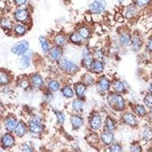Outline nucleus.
<instances>
[{
	"label": "nucleus",
	"mask_w": 152,
	"mask_h": 152,
	"mask_svg": "<svg viewBox=\"0 0 152 152\" xmlns=\"http://www.w3.org/2000/svg\"><path fill=\"white\" fill-rule=\"evenodd\" d=\"M107 100L110 105L118 110H122L125 108V100L119 94H111L108 95Z\"/></svg>",
	"instance_id": "1"
},
{
	"label": "nucleus",
	"mask_w": 152,
	"mask_h": 152,
	"mask_svg": "<svg viewBox=\"0 0 152 152\" xmlns=\"http://www.w3.org/2000/svg\"><path fill=\"white\" fill-rule=\"evenodd\" d=\"M58 66L61 70L66 72L69 74L75 73L78 69V66L75 63L69 59H65V58H60L58 60Z\"/></svg>",
	"instance_id": "2"
},
{
	"label": "nucleus",
	"mask_w": 152,
	"mask_h": 152,
	"mask_svg": "<svg viewBox=\"0 0 152 152\" xmlns=\"http://www.w3.org/2000/svg\"><path fill=\"white\" fill-rule=\"evenodd\" d=\"M29 48V43L27 40H23L17 42L11 48V52L14 55L21 56L27 52Z\"/></svg>",
	"instance_id": "3"
},
{
	"label": "nucleus",
	"mask_w": 152,
	"mask_h": 152,
	"mask_svg": "<svg viewBox=\"0 0 152 152\" xmlns=\"http://www.w3.org/2000/svg\"><path fill=\"white\" fill-rule=\"evenodd\" d=\"M33 53L31 50H28L22 55L19 56L18 60V65L21 69H24L30 66L31 60L32 59Z\"/></svg>",
	"instance_id": "4"
},
{
	"label": "nucleus",
	"mask_w": 152,
	"mask_h": 152,
	"mask_svg": "<svg viewBox=\"0 0 152 152\" xmlns=\"http://www.w3.org/2000/svg\"><path fill=\"white\" fill-rule=\"evenodd\" d=\"M106 6H107V3L104 0H95L94 2L89 5L88 8L92 13L100 14L105 10Z\"/></svg>",
	"instance_id": "5"
},
{
	"label": "nucleus",
	"mask_w": 152,
	"mask_h": 152,
	"mask_svg": "<svg viewBox=\"0 0 152 152\" xmlns=\"http://www.w3.org/2000/svg\"><path fill=\"white\" fill-rule=\"evenodd\" d=\"M18 123V122L17 118L15 116H13V115H8L7 116H5L4 118V127H5V129L8 132H12L14 131Z\"/></svg>",
	"instance_id": "6"
},
{
	"label": "nucleus",
	"mask_w": 152,
	"mask_h": 152,
	"mask_svg": "<svg viewBox=\"0 0 152 152\" xmlns=\"http://www.w3.org/2000/svg\"><path fill=\"white\" fill-rule=\"evenodd\" d=\"M15 137L11 134V132H7L4 134L1 139V142L4 148H12L13 145H15Z\"/></svg>",
	"instance_id": "7"
},
{
	"label": "nucleus",
	"mask_w": 152,
	"mask_h": 152,
	"mask_svg": "<svg viewBox=\"0 0 152 152\" xmlns=\"http://www.w3.org/2000/svg\"><path fill=\"white\" fill-rule=\"evenodd\" d=\"M12 81V76L5 69H0V86L5 87L10 85Z\"/></svg>",
	"instance_id": "8"
},
{
	"label": "nucleus",
	"mask_w": 152,
	"mask_h": 152,
	"mask_svg": "<svg viewBox=\"0 0 152 152\" xmlns=\"http://www.w3.org/2000/svg\"><path fill=\"white\" fill-rule=\"evenodd\" d=\"M62 56V50L61 49L60 47L56 46V47H53L52 49H50L49 51V57L52 60H59Z\"/></svg>",
	"instance_id": "9"
},
{
	"label": "nucleus",
	"mask_w": 152,
	"mask_h": 152,
	"mask_svg": "<svg viewBox=\"0 0 152 152\" xmlns=\"http://www.w3.org/2000/svg\"><path fill=\"white\" fill-rule=\"evenodd\" d=\"M27 129H28V127H27L26 124L22 121H20L18 123L17 126H15V128L14 129V133L15 135L18 137H22L24 136L27 132Z\"/></svg>",
	"instance_id": "10"
},
{
	"label": "nucleus",
	"mask_w": 152,
	"mask_h": 152,
	"mask_svg": "<svg viewBox=\"0 0 152 152\" xmlns=\"http://www.w3.org/2000/svg\"><path fill=\"white\" fill-rule=\"evenodd\" d=\"M29 13L26 9H18L14 14L15 19L18 22H24L28 18Z\"/></svg>",
	"instance_id": "11"
},
{
	"label": "nucleus",
	"mask_w": 152,
	"mask_h": 152,
	"mask_svg": "<svg viewBox=\"0 0 152 152\" xmlns=\"http://www.w3.org/2000/svg\"><path fill=\"white\" fill-rule=\"evenodd\" d=\"M90 125L93 129L97 130L102 126V119L99 114H94L91 116L90 120Z\"/></svg>",
	"instance_id": "12"
},
{
	"label": "nucleus",
	"mask_w": 152,
	"mask_h": 152,
	"mask_svg": "<svg viewBox=\"0 0 152 152\" xmlns=\"http://www.w3.org/2000/svg\"><path fill=\"white\" fill-rule=\"evenodd\" d=\"M70 122H71L72 126L75 129H78L81 128L84 124V119H82V117L79 116L78 115H76V114L72 115L70 116Z\"/></svg>",
	"instance_id": "13"
},
{
	"label": "nucleus",
	"mask_w": 152,
	"mask_h": 152,
	"mask_svg": "<svg viewBox=\"0 0 152 152\" xmlns=\"http://www.w3.org/2000/svg\"><path fill=\"white\" fill-rule=\"evenodd\" d=\"M31 82L34 87L37 88H42L43 86V84H44L42 76L39 74H34L31 76Z\"/></svg>",
	"instance_id": "14"
},
{
	"label": "nucleus",
	"mask_w": 152,
	"mask_h": 152,
	"mask_svg": "<svg viewBox=\"0 0 152 152\" xmlns=\"http://www.w3.org/2000/svg\"><path fill=\"white\" fill-rule=\"evenodd\" d=\"M13 22L8 18H2L0 19V28L3 31H9L13 28Z\"/></svg>",
	"instance_id": "15"
},
{
	"label": "nucleus",
	"mask_w": 152,
	"mask_h": 152,
	"mask_svg": "<svg viewBox=\"0 0 152 152\" xmlns=\"http://www.w3.org/2000/svg\"><path fill=\"white\" fill-rule=\"evenodd\" d=\"M28 127L31 132L33 133H40L43 130V126L42 123H36L29 120L28 123Z\"/></svg>",
	"instance_id": "16"
},
{
	"label": "nucleus",
	"mask_w": 152,
	"mask_h": 152,
	"mask_svg": "<svg viewBox=\"0 0 152 152\" xmlns=\"http://www.w3.org/2000/svg\"><path fill=\"white\" fill-rule=\"evenodd\" d=\"M123 119H124V122L128 124L129 126H136L138 121H137V119L135 117V116L132 113H126L123 116Z\"/></svg>",
	"instance_id": "17"
},
{
	"label": "nucleus",
	"mask_w": 152,
	"mask_h": 152,
	"mask_svg": "<svg viewBox=\"0 0 152 152\" xmlns=\"http://www.w3.org/2000/svg\"><path fill=\"white\" fill-rule=\"evenodd\" d=\"M104 63L99 59H96V60L93 61L91 66L90 69L93 72L95 73H100L101 72L104 71Z\"/></svg>",
	"instance_id": "18"
},
{
	"label": "nucleus",
	"mask_w": 152,
	"mask_h": 152,
	"mask_svg": "<svg viewBox=\"0 0 152 152\" xmlns=\"http://www.w3.org/2000/svg\"><path fill=\"white\" fill-rule=\"evenodd\" d=\"M110 88V82L107 78L103 77L100 78L98 81V88L101 91L106 92L107 91H109Z\"/></svg>",
	"instance_id": "19"
},
{
	"label": "nucleus",
	"mask_w": 152,
	"mask_h": 152,
	"mask_svg": "<svg viewBox=\"0 0 152 152\" xmlns=\"http://www.w3.org/2000/svg\"><path fill=\"white\" fill-rule=\"evenodd\" d=\"M75 90L76 95L79 98H81L85 95V92L86 91V85L82 82H78L75 85Z\"/></svg>",
	"instance_id": "20"
},
{
	"label": "nucleus",
	"mask_w": 152,
	"mask_h": 152,
	"mask_svg": "<svg viewBox=\"0 0 152 152\" xmlns=\"http://www.w3.org/2000/svg\"><path fill=\"white\" fill-rule=\"evenodd\" d=\"M100 138L102 142H104L105 145H110L113 142L114 139V135L111 132H104L103 134H101L100 135Z\"/></svg>",
	"instance_id": "21"
},
{
	"label": "nucleus",
	"mask_w": 152,
	"mask_h": 152,
	"mask_svg": "<svg viewBox=\"0 0 152 152\" xmlns=\"http://www.w3.org/2000/svg\"><path fill=\"white\" fill-rule=\"evenodd\" d=\"M13 30H14L15 34L17 36H23V35L25 34L27 31L26 28L22 24H16L13 27Z\"/></svg>",
	"instance_id": "22"
},
{
	"label": "nucleus",
	"mask_w": 152,
	"mask_h": 152,
	"mask_svg": "<svg viewBox=\"0 0 152 152\" xmlns=\"http://www.w3.org/2000/svg\"><path fill=\"white\" fill-rule=\"evenodd\" d=\"M47 87H48V89L50 91L53 92H56L60 89L61 85L58 81L55 79H51L49 81L48 84H47Z\"/></svg>",
	"instance_id": "23"
},
{
	"label": "nucleus",
	"mask_w": 152,
	"mask_h": 152,
	"mask_svg": "<svg viewBox=\"0 0 152 152\" xmlns=\"http://www.w3.org/2000/svg\"><path fill=\"white\" fill-rule=\"evenodd\" d=\"M39 42H40V45H41V48L43 50V53H49L50 51V43H49L48 40L45 37L41 36L39 37Z\"/></svg>",
	"instance_id": "24"
},
{
	"label": "nucleus",
	"mask_w": 152,
	"mask_h": 152,
	"mask_svg": "<svg viewBox=\"0 0 152 152\" xmlns=\"http://www.w3.org/2000/svg\"><path fill=\"white\" fill-rule=\"evenodd\" d=\"M119 40L122 45L123 46H129L131 43V37L129 34L123 33L119 35Z\"/></svg>",
	"instance_id": "25"
},
{
	"label": "nucleus",
	"mask_w": 152,
	"mask_h": 152,
	"mask_svg": "<svg viewBox=\"0 0 152 152\" xmlns=\"http://www.w3.org/2000/svg\"><path fill=\"white\" fill-rule=\"evenodd\" d=\"M131 43L132 46V49L134 50H138L142 47V41H141V39L139 38V37L133 36L132 37H131Z\"/></svg>",
	"instance_id": "26"
},
{
	"label": "nucleus",
	"mask_w": 152,
	"mask_h": 152,
	"mask_svg": "<svg viewBox=\"0 0 152 152\" xmlns=\"http://www.w3.org/2000/svg\"><path fill=\"white\" fill-rule=\"evenodd\" d=\"M84 108V103L79 99H76L72 102V109L77 113H81Z\"/></svg>",
	"instance_id": "27"
},
{
	"label": "nucleus",
	"mask_w": 152,
	"mask_h": 152,
	"mask_svg": "<svg viewBox=\"0 0 152 152\" xmlns=\"http://www.w3.org/2000/svg\"><path fill=\"white\" fill-rule=\"evenodd\" d=\"M62 93L63 96L66 97V98H72V97H74L75 95L72 88L70 86H68V85H66L62 88Z\"/></svg>",
	"instance_id": "28"
},
{
	"label": "nucleus",
	"mask_w": 152,
	"mask_h": 152,
	"mask_svg": "<svg viewBox=\"0 0 152 152\" xmlns=\"http://www.w3.org/2000/svg\"><path fill=\"white\" fill-rule=\"evenodd\" d=\"M54 42L58 47H62L66 43V37L63 34H57L54 38Z\"/></svg>",
	"instance_id": "29"
},
{
	"label": "nucleus",
	"mask_w": 152,
	"mask_h": 152,
	"mask_svg": "<svg viewBox=\"0 0 152 152\" xmlns=\"http://www.w3.org/2000/svg\"><path fill=\"white\" fill-rule=\"evenodd\" d=\"M78 33L81 35V37L83 39H88L91 37V31L90 29L87 27L82 26L78 29Z\"/></svg>",
	"instance_id": "30"
},
{
	"label": "nucleus",
	"mask_w": 152,
	"mask_h": 152,
	"mask_svg": "<svg viewBox=\"0 0 152 152\" xmlns=\"http://www.w3.org/2000/svg\"><path fill=\"white\" fill-rule=\"evenodd\" d=\"M113 90L115 91L117 93H123L125 91V87L123 83L121 81L119 80H116V81H114L113 85Z\"/></svg>",
	"instance_id": "31"
},
{
	"label": "nucleus",
	"mask_w": 152,
	"mask_h": 152,
	"mask_svg": "<svg viewBox=\"0 0 152 152\" xmlns=\"http://www.w3.org/2000/svg\"><path fill=\"white\" fill-rule=\"evenodd\" d=\"M93 56H92L91 54L86 56L83 57V60H82V65L86 69H90L92 63H93Z\"/></svg>",
	"instance_id": "32"
},
{
	"label": "nucleus",
	"mask_w": 152,
	"mask_h": 152,
	"mask_svg": "<svg viewBox=\"0 0 152 152\" xmlns=\"http://www.w3.org/2000/svg\"><path fill=\"white\" fill-rule=\"evenodd\" d=\"M70 40H71L72 43H75V44H79L82 42V39L83 38L81 37V35L78 33V32H74V33L70 35V37H69Z\"/></svg>",
	"instance_id": "33"
},
{
	"label": "nucleus",
	"mask_w": 152,
	"mask_h": 152,
	"mask_svg": "<svg viewBox=\"0 0 152 152\" xmlns=\"http://www.w3.org/2000/svg\"><path fill=\"white\" fill-rule=\"evenodd\" d=\"M105 126L106 129L109 132H110L113 131L115 129L116 125H115V122H114L113 119L111 117H110V116H108V117H107V119L105 120Z\"/></svg>",
	"instance_id": "34"
},
{
	"label": "nucleus",
	"mask_w": 152,
	"mask_h": 152,
	"mask_svg": "<svg viewBox=\"0 0 152 152\" xmlns=\"http://www.w3.org/2000/svg\"><path fill=\"white\" fill-rule=\"evenodd\" d=\"M137 13V8L134 5H129L126 8L125 15L127 18H132Z\"/></svg>",
	"instance_id": "35"
},
{
	"label": "nucleus",
	"mask_w": 152,
	"mask_h": 152,
	"mask_svg": "<svg viewBox=\"0 0 152 152\" xmlns=\"http://www.w3.org/2000/svg\"><path fill=\"white\" fill-rule=\"evenodd\" d=\"M82 83L85 85H92L94 83V78L90 74H85L82 78Z\"/></svg>",
	"instance_id": "36"
},
{
	"label": "nucleus",
	"mask_w": 152,
	"mask_h": 152,
	"mask_svg": "<svg viewBox=\"0 0 152 152\" xmlns=\"http://www.w3.org/2000/svg\"><path fill=\"white\" fill-rule=\"evenodd\" d=\"M56 116V119H57V122L59 124H63L66 120V116H65V114L63 113L61 111H55Z\"/></svg>",
	"instance_id": "37"
},
{
	"label": "nucleus",
	"mask_w": 152,
	"mask_h": 152,
	"mask_svg": "<svg viewBox=\"0 0 152 152\" xmlns=\"http://www.w3.org/2000/svg\"><path fill=\"white\" fill-rule=\"evenodd\" d=\"M135 112L139 116H143L146 114V110L142 105H137L135 108Z\"/></svg>",
	"instance_id": "38"
},
{
	"label": "nucleus",
	"mask_w": 152,
	"mask_h": 152,
	"mask_svg": "<svg viewBox=\"0 0 152 152\" xmlns=\"http://www.w3.org/2000/svg\"><path fill=\"white\" fill-rule=\"evenodd\" d=\"M143 137L145 139H146V140H148V141L151 140V139L152 138V129H150V128L146 129H145L143 132Z\"/></svg>",
	"instance_id": "39"
},
{
	"label": "nucleus",
	"mask_w": 152,
	"mask_h": 152,
	"mask_svg": "<svg viewBox=\"0 0 152 152\" xmlns=\"http://www.w3.org/2000/svg\"><path fill=\"white\" fill-rule=\"evenodd\" d=\"M144 102L145 104L149 108H152V94H148L145 96L144 99Z\"/></svg>",
	"instance_id": "40"
},
{
	"label": "nucleus",
	"mask_w": 152,
	"mask_h": 152,
	"mask_svg": "<svg viewBox=\"0 0 152 152\" xmlns=\"http://www.w3.org/2000/svg\"><path fill=\"white\" fill-rule=\"evenodd\" d=\"M110 152H122V148L117 144H115L111 146Z\"/></svg>",
	"instance_id": "41"
},
{
	"label": "nucleus",
	"mask_w": 152,
	"mask_h": 152,
	"mask_svg": "<svg viewBox=\"0 0 152 152\" xmlns=\"http://www.w3.org/2000/svg\"><path fill=\"white\" fill-rule=\"evenodd\" d=\"M151 0H135V2L139 6H145L150 3Z\"/></svg>",
	"instance_id": "42"
},
{
	"label": "nucleus",
	"mask_w": 152,
	"mask_h": 152,
	"mask_svg": "<svg viewBox=\"0 0 152 152\" xmlns=\"http://www.w3.org/2000/svg\"><path fill=\"white\" fill-rule=\"evenodd\" d=\"M131 151L132 152H142V148H141L140 145H134L131 147Z\"/></svg>",
	"instance_id": "43"
},
{
	"label": "nucleus",
	"mask_w": 152,
	"mask_h": 152,
	"mask_svg": "<svg viewBox=\"0 0 152 152\" xmlns=\"http://www.w3.org/2000/svg\"><path fill=\"white\" fill-rule=\"evenodd\" d=\"M22 151L24 152H32V149L27 145H22Z\"/></svg>",
	"instance_id": "44"
},
{
	"label": "nucleus",
	"mask_w": 152,
	"mask_h": 152,
	"mask_svg": "<svg viewBox=\"0 0 152 152\" xmlns=\"http://www.w3.org/2000/svg\"><path fill=\"white\" fill-rule=\"evenodd\" d=\"M96 56L98 59H103V57H104V53L101 50H97V52H96Z\"/></svg>",
	"instance_id": "45"
},
{
	"label": "nucleus",
	"mask_w": 152,
	"mask_h": 152,
	"mask_svg": "<svg viewBox=\"0 0 152 152\" xmlns=\"http://www.w3.org/2000/svg\"><path fill=\"white\" fill-rule=\"evenodd\" d=\"M27 0H15V2L17 5L19 6H21V5H24V4L26 3Z\"/></svg>",
	"instance_id": "46"
},
{
	"label": "nucleus",
	"mask_w": 152,
	"mask_h": 152,
	"mask_svg": "<svg viewBox=\"0 0 152 152\" xmlns=\"http://www.w3.org/2000/svg\"><path fill=\"white\" fill-rule=\"evenodd\" d=\"M89 54H90V50H89V49L88 47H85L83 49V50H82V56H83V57L89 55Z\"/></svg>",
	"instance_id": "47"
},
{
	"label": "nucleus",
	"mask_w": 152,
	"mask_h": 152,
	"mask_svg": "<svg viewBox=\"0 0 152 152\" xmlns=\"http://www.w3.org/2000/svg\"><path fill=\"white\" fill-rule=\"evenodd\" d=\"M3 113H4V107H3V105H2V103L1 102V100H0V118L2 116Z\"/></svg>",
	"instance_id": "48"
},
{
	"label": "nucleus",
	"mask_w": 152,
	"mask_h": 152,
	"mask_svg": "<svg viewBox=\"0 0 152 152\" xmlns=\"http://www.w3.org/2000/svg\"><path fill=\"white\" fill-rule=\"evenodd\" d=\"M148 47L149 50L152 51V40H150V41H149L148 44Z\"/></svg>",
	"instance_id": "49"
},
{
	"label": "nucleus",
	"mask_w": 152,
	"mask_h": 152,
	"mask_svg": "<svg viewBox=\"0 0 152 152\" xmlns=\"http://www.w3.org/2000/svg\"><path fill=\"white\" fill-rule=\"evenodd\" d=\"M149 91H150V93H151V94H152V84H151V85H150V88H149Z\"/></svg>",
	"instance_id": "50"
},
{
	"label": "nucleus",
	"mask_w": 152,
	"mask_h": 152,
	"mask_svg": "<svg viewBox=\"0 0 152 152\" xmlns=\"http://www.w3.org/2000/svg\"><path fill=\"white\" fill-rule=\"evenodd\" d=\"M118 2H120V3H122V2H124V0H118Z\"/></svg>",
	"instance_id": "51"
},
{
	"label": "nucleus",
	"mask_w": 152,
	"mask_h": 152,
	"mask_svg": "<svg viewBox=\"0 0 152 152\" xmlns=\"http://www.w3.org/2000/svg\"><path fill=\"white\" fill-rule=\"evenodd\" d=\"M0 1H2V0H0Z\"/></svg>",
	"instance_id": "52"
}]
</instances>
